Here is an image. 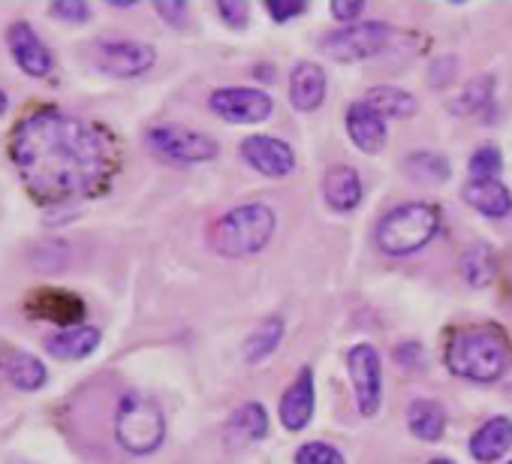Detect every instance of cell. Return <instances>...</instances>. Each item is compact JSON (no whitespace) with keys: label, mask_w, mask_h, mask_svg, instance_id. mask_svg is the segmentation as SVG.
I'll use <instances>...</instances> for the list:
<instances>
[{"label":"cell","mask_w":512,"mask_h":464,"mask_svg":"<svg viewBox=\"0 0 512 464\" xmlns=\"http://www.w3.org/2000/svg\"><path fill=\"white\" fill-rule=\"evenodd\" d=\"M389 25L383 22H356L350 28H338L320 40V49L335 61H362L377 55L389 43Z\"/></svg>","instance_id":"obj_6"},{"label":"cell","mask_w":512,"mask_h":464,"mask_svg":"<svg viewBox=\"0 0 512 464\" xmlns=\"http://www.w3.org/2000/svg\"><path fill=\"white\" fill-rule=\"evenodd\" d=\"M428 464H455V461L452 458H431Z\"/></svg>","instance_id":"obj_37"},{"label":"cell","mask_w":512,"mask_h":464,"mask_svg":"<svg viewBox=\"0 0 512 464\" xmlns=\"http://www.w3.org/2000/svg\"><path fill=\"white\" fill-rule=\"evenodd\" d=\"M407 425H410L413 437H419L425 443H434L446 431V410H443V404H437L431 398H419L407 410Z\"/></svg>","instance_id":"obj_21"},{"label":"cell","mask_w":512,"mask_h":464,"mask_svg":"<svg viewBox=\"0 0 512 464\" xmlns=\"http://www.w3.org/2000/svg\"><path fill=\"white\" fill-rule=\"evenodd\" d=\"M464 202L485 217H506L512 211V193L497 178H470L464 184Z\"/></svg>","instance_id":"obj_18"},{"label":"cell","mask_w":512,"mask_h":464,"mask_svg":"<svg viewBox=\"0 0 512 464\" xmlns=\"http://www.w3.org/2000/svg\"><path fill=\"white\" fill-rule=\"evenodd\" d=\"M365 103L371 109H377L383 118H407L416 112V100L413 94L395 88V85H374L368 94H365Z\"/></svg>","instance_id":"obj_24"},{"label":"cell","mask_w":512,"mask_h":464,"mask_svg":"<svg viewBox=\"0 0 512 464\" xmlns=\"http://www.w3.org/2000/svg\"><path fill=\"white\" fill-rule=\"evenodd\" d=\"M281 338H284V320L281 317L263 320L260 326H256V332L244 341V359L250 365H260L263 359H269L278 350Z\"/></svg>","instance_id":"obj_23"},{"label":"cell","mask_w":512,"mask_h":464,"mask_svg":"<svg viewBox=\"0 0 512 464\" xmlns=\"http://www.w3.org/2000/svg\"><path fill=\"white\" fill-rule=\"evenodd\" d=\"M314 389H317L314 386V371L305 365L299 371V377L287 386L284 398H281V422H284V428H290V431L308 428V422L314 419V401H317Z\"/></svg>","instance_id":"obj_14"},{"label":"cell","mask_w":512,"mask_h":464,"mask_svg":"<svg viewBox=\"0 0 512 464\" xmlns=\"http://www.w3.org/2000/svg\"><path fill=\"white\" fill-rule=\"evenodd\" d=\"M10 157L25 190L40 205L97 196L109 187L118 166L112 136L61 109H37L22 118L10 142Z\"/></svg>","instance_id":"obj_1"},{"label":"cell","mask_w":512,"mask_h":464,"mask_svg":"<svg viewBox=\"0 0 512 464\" xmlns=\"http://www.w3.org/2000/svg\"><path fill=\"white\" fill-rule=\"evenodd\" d=\"M275 236V211L263 202H247L220 217L214 226V248L223 257L260 254Z\"/></svg>","instance_id":"obj_3"},{"label":"cell","mask_w":512,"mask_h":464,"mask_svg":"<svg viewBox=\"0 0 512 464\" xmlns=\"http://www.w3.org/2000/svg\"><path fill=\"white\" fill-rule=\"evenodd\" d=\"M148 145L169 160L178 163H205L217 157V142L199 130H187L178 124H157L148 130Z\"/></svg>","instance_id":"obj_7"},{"label":"cell","mask_w":512,"mask_h":464,"mask_svg":"<svg viewBox=\"0 0 512 464\" xmlns=\"http://www.w3.org/2000/svg\"><path fill=\"white\" fill-rule=\"evenodd\" d=\"M404 166L422 184H443L449 178V160L437 151H416L404 160Z\"/></svg>","instance_id":"obj_27"},{"label":"cell","mask_w":512,"mask_h":464,"mask_svg":"<svg viewBox=\"0 0 512 464\" xmlns=\"http://www.w3.org/2000/svg\"><path fill=\"white\" fill-rule=\"evenodd\" d=\"M7 106H10V100H7V94H4V91H0V115L7 112Z\"/></svg>","instance_id":"obj_36"},{"label":"cell","mask_w":512,"mask_h":464,"mask_svg":"<svg viewBox=\"0 0 512 464\" xmlns=\"http://www.w3.org/2000/svg\"><path fill=\"white\" fill-rule=\"evenodd\" d=\"M440 229V211L431 202H404L377 226V245L392 257H407L425 248Z\"/></svg>","instance_id":"obj_4"},{"label":"cell","mask_w":512,"mask_h":464,"mask_svg":"<svg viewBox=\"0 0 512 464\" xmlns=\"http://www.w3.org/2000/svg\"><path fill=\"white\" fill-rule=\"evenodd\" d=\"M266 10H269V16H272L278 25H284V22L302 16V13L308 10V4H305V0H269Z\"/></svg>","instance_id":"obj_31"},{"label":"cell","mask_w":512,"mask_h":464,"mask_svg":"<svg viewBox=\"0 0 512 464\" xmlns=\"http://www.w3.org/2000/svg\"><path fill=\"white\" fill-rule=\"evenodd\" d=\"M4 371H7L10 383H13L16 389H22V392H37V389H40V386L49 380V371H46V365H43L37 356L25 353V350H16V353H10V356H7V365H4Z\"/></svg>","instance_id":"obj_22"},{"label":"cell","mask_w":512,"mask_h":464,"mask_svg":"<svg viewBox=\"0 0 512 464\" xmlns=\"http://www.w3.org/2000/svg\"><path fill=\"white\" fill-rule=\"evenodd\" d=\"M500 169H503V157H500V151L494 145H482V148L473 151V157H470L473 178H497Z\"/></svg>","instance_id":"obj_30"},{"label":"cell","mask_w":512,"mask_h":464,"mask_svg":"<svg viewBox=\"0 0 512 464\" xmlns=\"http://www.w3.org/2000/svg\"><path fill=\"white\" fill-rule=\"evenodd\" d=\"M509 446H512V419H506V416H494V419L482 422L470 437V455L482 464L503 458L509 452Z\"/></svg>","instance_id":"obj_16"},{"label":"cell","mask_w":512,"mask_h":464,"mask_svg":"<svg viewBox=\"0 0 512 464\" xmlns=\"http://www.w3.org/2000/svg\"><path fill=\"white\" fill-rule=\"evenodd\" d=\"M217 13H220V19L229 28H244L247 25V16H250L247 4H241V0H223V4L217 7Z\"/></svg>","instance_id":"obj_33"},{"label":"cell","mask_w":512,"mask_h":464,"mask_svg":"<svg viewBox=\"0 0 512 464\" xmlns=\"http://www.w3.org/2000/svg\"><path fill=\"white\" fill-rule=\"evenodd\" d=\"M28 311L34 317L52 320V323H58L64 329L82 326V320L88 314L85 302L70 290H34L31 299H28Z\"/></svg>","instance_id":"obj_13"},{"label":"cell","mask_w":512,"mask_h":464,"mask_svg":"<svg viewBox=\"0 0 512 464\" xmlns=\"http://www.w3.org/2000/svg\"><path fill=\"white\" fill-rule=\"evenodd\" d=\"M446 365L464 380L491 383L509 371L512 344L497 326H464L446 341Z\"/></svg>","instance_id":"obj_2"},{"label":"cell","mask_w":512,"mask_h":464,"mask_svg":"<svg viewBox=\"0 0 512 464\" xmlns=\"http://www.w3.org/2000/svg\"><path fill=\"white\" fill-rule=\"evenodd\" d=\"M157 13L169 22V25H181L184 22V16H187V7L184 4H178V0H166V4H157Z\"/></svg>","instance_id":"obj_35"},{"label":"cell","mask_w":512,"mask_h":464,"mask_svg":"<svg viewBox=\"0 0 512 464\" xmlns=\"http://www.w3.org/2000/svg\"><path fill=\"white\" fill-rule=\"evenodd\" d=\"M491 88H494V82H491L488 76L473 79V82L458 94V100L452 103V112H458V115H473V112L485 109L488 100H491Z\"/></svg>","instance_id":"obj_28"},{"label":"cell","mask_w":512,"mask_h":464,"mask_svg":"<svg viewBox=\"0 0 512 464\" xmlns=\"http://www.w3.org/2000/svg\"><path fill=\"white\" fill-rule=\"evenodd\" d=\"M461 275L470 287H488L497 275V260L488 245H473L461 257Z\"/></svg>","instance_id":"obj_26"},{"label":"cell","mask_w":512,"mask_h":464,"mask_svg":"<svg viewBox=\"0 0 512 464\" xmlns=\"http://www.w3.org/2000/svg\"><path fill=\"white\" fill-rule=\"evenodd\" d=\"M296 464H347V461L335 446L311 440V443H302L296 449Z\"/></svg>","instance_id":"obj_29"},{"label":"cell","mask_w":512,"mask_h":464,"mask_svg":"<svg viewBox=\"0 0 512 464\" xmlns=\"http://www.w3.org/2000/svg\"><path fill=\"white\" fill-rule=\"evenodd\" d=\"M347 133L356 148H362L365 154H377L386 145V118L365 100H359L347 109Z\"/></svg>","instance_id":"obj_15"},{"label":"cell","mask_w":512,"mask_h":464,"mask_svg":"<svg viewBox=\"0 0 512 464\" xmlns=\"http://www.w3.org/2000/svg\"><path fill=\"white\" fill-rule=\"evenodd\" d=\"M329 10L338 22H356L365 13V0H332Z\"/></svg>","instance_id":"obj_34"},{"label":"cell","mask_w":512,"mask_h":464,"mask_svg":"<svg viewBox=\"0 0 512 464\" xmlns=\"http://www.w3.org/2000/svg\"><path fill=\"white\" fill-rule=\"evenodd\" d=\"M157 61V52L148 43H133V40H115V43H100L97 49V64L103 73L118 76V79H136L148 73Z\"/></svg>","instance_id":"obj_10"},{"label":"cell","mask_w":512,"mask_h":464,"mask_svg":"<svg viewBox=\"0 0 512 464\" xmlns=\"http://www.w3.org/2000/svg\"><path fill=\"white\" fill-rule=\"evenodd\" d=\"M97 347H100V329L85 326V323L82 326H73V329H61L58 335L46 338V350L55 359H64V362L88 359Z\"/></svg>","instance_id":"obj_19"},{"label":"cell","mask_w":512,"mask_h":464,"mask_svg":"<svg viewBox=\"0 0 512 464\" xmlns=\"http://www.w3.org/2000/svg\"><path fill=\"white\" fill-rule=\"evenodd\" d=\"M7 43H10V52L16 58V64L34 76V79H43L52 73V52L49 46L37 37V31L28 25V22H13L10 31H7Z\"/></svg>","instance_id":"obj_12"},{"label":"cell","mask_w":512,"mask_h":464,"mask_svg":"<svg viewBox=\"0 0 512 464\" xmlns=\"http://www.w3.org/2000/svg\"><path fill=\"white\" fill-rule=\"evenodd\" d=\"M347 371L356 389V401H359V413L362 416H374L383 398V362L377 347L371 344H356L347 353Z\"/></svg>","instance_id":"obj_8"},{"label":"cell","mask_w":512,"mask_h":464,"mask_svg":"<svg viewBox=\"0 0 512 464\" xmlns=\"http://www.w3.org/2000/svg\"><path fill=\"white\" fill-rule=\"evenodd\" d=\"M290 100L299 112H314L326 100V70L314 61H302L290 76Z\"/></svg>","instance_id":"obj_17"},{"label":"cell","mask_w":512,"mask_h":464,"mask_svg":"<svg viewBox=\"0 0 512 464\" xmlns=\"http://www.w3.org/2000/svg\"><path fill=\"white\" fill-rule=\"evenodd\" d=\"M241 154L244 160L269 178H284L296 169V154L284 139L275 136H247L241 142Z\"/></svg>","instance_id":"obj_11"},{"label":"cell","mask_w":512,"mask_h":464,"mask_svg":"<svg viewBox=\"0 0 512 464\" xmlns=\"http://www.w3.org/2000/svg\"><path fill=\"white\" fill-rule=\"evenodd\" d=\"M211 109L229 124H260L272 115V97L256 88H220L211 94Z\"/></svg>","instance_id":"obj_9"},{"label":"cell","mask_w":512,"mask_h":464,"mask_svg":"<svg viewBox=\"0 0 512 464\" xmlns=\"http://www.w3.org/2000/svg\"><path fill=\"white\" fill-rule=\"evenodd\" d=\"M49 13L64 22H88V16H91L88 4H82V0H58V4H52Z\"/></svg>","instance_id":"obj_32"},{"label":"cell","mask_w":512,"mask_h":464,"mask_svg":"<svg viewBox=\"0 0 512 464\" xmlns=\"http://www.w3.org/2000/svg\"><path fill=\"white\" fill-rule=\"evenodd\" d=\"M229 434L241 437V440H263L269 434V413L263 404H244L232 413L229 419Z\"/></svg>","instance_id":"obj_25"},{"label":"cell","mask_w":512,"mask_h":464,"mask_svg":"<svg viewBox=\"0 0 512 464\" xmlns=\"http://www.w3.org/2000/svg\"><path fill=\"white\" fill-rule=\"evenodd\" d=\"M115 437L133 455L154 452L166 437V416L160 404L139 392L124 395L115 413Z\"/></svg>","instance_id":"obj_5"},{"label":"cell","mask_w":512,"mask_h":464,"mask_svg":"<svg viewBox=\"0 0 512 464\" xmlns=\"http://www.w3.org/2000/svg\"><path fill=\"white\" fill-rule=\"evenodd\" d=\"M323 196L335 211H353L362 202V178L353 166H332L323 178Z\"/></svg>","instance_id":"obj_20"}]
</instances>
